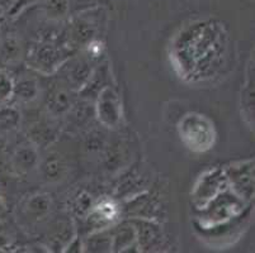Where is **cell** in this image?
Listing matches in <instances>:
<instances>
[{"instance_id":"1","label":"cell","mask_w":255,"mask_h":253,"mask_svg":"<svg viewBox=\"0 0 255 253\" xmlns=\"http://www.w3.org/2000/svg\"><path fill=\"white\" fill-rule=\"evenodd\" d=\"M14 1L15 0H0V10L3 11L5 10V9H9L11 5H13Z\"/></svg>"},{"instance_id":"2","label":"cell","mask_w":255,"mask_h":253,"mask_svg":"<svg viewBox=\"0 0 255 253\" xmlns=\"http://www.w3.org/2000/svg\"><path fill=\"white\" fill-rule=\"evenodd\" d=\"M0 13H1V10H0Z\"/></svg>"}]
</instances>
